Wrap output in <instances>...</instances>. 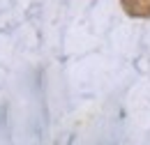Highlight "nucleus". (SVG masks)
<instances>
[]
</instances>
